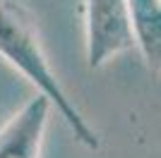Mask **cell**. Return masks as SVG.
Here are the masks:
<instances>
[{"instance_id": "cell-4", "label": "cell", "mask_w": 161, "mask_h": 158, "mask_svg": "<svg viewBox=\"0 0 161 158\" xmlns=\"http://www.w3.org/2000/svg\"><path fill=\"white\" fill-rule=\"evenodd\" d=\"M135 46L149 70L161 74V0H128Z\"/></svg>"}, {"instance_id": "cell-3", "label": "cell", "mask_w": 161, "mask_h": 158, "mask_svg": "<svg viewBox=\"0 0 161 158\" xmlns=\"http://www.w3.org/2000/svg\"><path fill=\"white\" fill-rule=\"evenodd\" d=\"M53 105L43 96H34L0 129V158H39L48 115Z\"/></svg>"}, {"instance_id": "cell-1", "label": "cell", "mask_w": 161, "mask_h": 158, "mask_svg": "<svg viewBox=\"0 0 161 158\" xmlns=\"http://www.w3.org/2000/svg\"><path fill=\"white\" fill-rule=\"evenodd\" d=\"M0 55L60 113L80 144L99 149V134L87 125V120L82 118V113L70 101L55 72L51 70L41 46L36 17L22 0H0Z\"/></svg>"}, {"instance_id": "cell-2", "label": "cell", "mask_w": 161, "mask_h": 158, "mask_svg": "<svg viewBox=\"0 0 161 158\" xmlns=\"http://www.w3.org/2000/svg\"><path fill=\"white\" fill-rule=\"evenodd\" d=\"M132 46L128 0H84V48L92 70H99Z\"/></svg>"}]
</instances>
